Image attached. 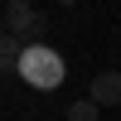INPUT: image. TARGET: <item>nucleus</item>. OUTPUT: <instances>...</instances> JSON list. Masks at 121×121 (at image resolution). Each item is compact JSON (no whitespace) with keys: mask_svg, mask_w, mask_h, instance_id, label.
I'll list each match as a JSON object with an SVG mask.
<instances>
[{"mask_svg":"<svg viewBox=\"0 0 121 121\" xmlns=\"http://www.w3.org/2000/svg\"><path fill=\"white\" fill-rule=\"evenodd\" d=\"M63 53L58 48H48V44H29L24 48V58H19V78H24L34 92H53L58 82H63Z\"/></svg>","mask_w":121,"mask_h":121,"instance_id":"f257e3e1","label":"nucleus"},{"mask_svg":"<svg viewBox=\"0 0 121 121\" xmlns=\"http://www.w3.org/2000/svg\"><path fill=\"white\" fill-rule=\"evenodd\" d=\"M0 19H5L0 29H10L19 44H44V34H48V15L39 5H29V0H10Z\"/></svg>","mask_w":121,"mask_h":121,"instance_id":"f03ea898","label":"nucleus"},{"mask_svg":"<svg viewBox=\"0 0 121 121\" xmlns=\"http://www.w3.org/2000/svg\"><path fill=\"white\" fill-rule=\"evenodd\" d=\"M87 97H92L97 107H121V73H116V68L97 73V78H92V92H87Z\"/></svg>","mask_w":121,"mask_h":121,"instance_id":"7ed1b4c3","label":"nucleus"},{"mask_svg":"<svg viewBox=\"0 0 121 121\" xmlns=\"http://www.w3.org/2000/svg\"><path fill=\"white\" fill-rule=\"evenodd\" d=\"M24 48H29V44H19L10 29H0V78H5V73H19V58H24Z\"/></svg>","mask_w":121,"mask_h":121,"instance_id":"20e7f679","label":"nucleus"},{"mask_svg":"<svg viewBox=\"0 0 121 121\" xmlns=\"http://www.w3.org/2000/svg\"><path fill=\"white\" fill-rule=\"evenodd\" d=\"M97 112H102V107H97L92 97H82V102L68 107V121H97Z\"/></svg>","mask_w":121,"mask_h":121,"instance_id":"39448f33","label":"nucleus"}]
</instances>
